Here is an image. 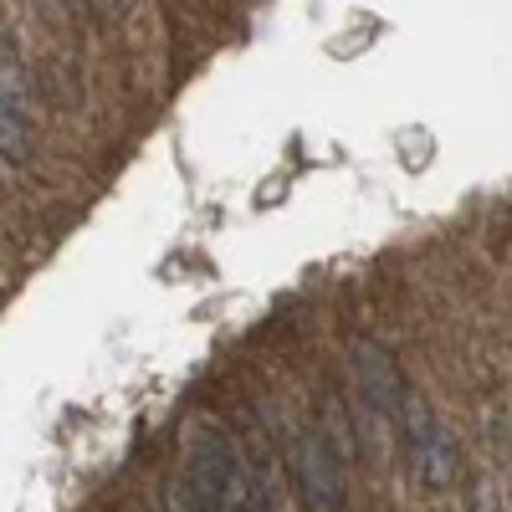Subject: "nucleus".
<instances>
[{
  "mask_svg": "<svg viewBox=\"0 0 512 512\" xmlns=\"http://www.w3.org/2000/svg\"><path fill=\"white\" fill-rule=\"evenodd\" d=\"M190 497L205 512H251V477L221 420H195L190 431Z\"/></svg>",
  "mask_w": 512,
  "mask_h": 512,
  "instance_id": "1",
  "label": "nucleus"
},
{
  "mask_svg": "<svg viewBox=\"0 0 512 512\" xmlns=\"http://www.w3.org/2000/svg\"><path fill=\"white\" fill-rule=\"evenodd\" d=\"M287 482L303 502V512H344L349 507V482L344 461L323 431H297L287 441Z\"/></svg>",
  "mask_w": 512,
  "mask_h": 512,
  "instance_id": "2",
  "label": "nucleus"
},
{
  "mask_svg": "<svg viewBox=\"0 0 512 512\" xmlns=\"http://www.w3.org/2000/svg\"><path fill=\"white\" fill-rule=\"evenodd\" d=\"M400 436H405V456H410V466H415V477H420L425 487H431V492L456 487V477H461L456 441H451V431L436 420V410L425 405L420 395H410L405 410H400Z\"/></svg>",
  "mask_w": 512,
  "mask_h": 512,
  "instance_id": "3",
  "label": "nucleus"
},
{
  "mask_svg": "<svg viewBox=\"0 0 512 512\" xmlns=\"http://www.w3.org/2000/svg\"><path fill=\"white\" fill-rule=\"evenodd\" d=\"M349 374H354L359 395H364V405L374 415H395L400 420L410 390H405V374H400L395 354L384 349L379 338H354V344H349Z\"/></svg>",
  "mask_w": 512,
  "mask_h": 512,
  "instance_id": "4",
  "label": "nucleus"
},
{
  "mask_svg": "<svg viewBox=\"0 0 512 512\" xmlns=\"http://www.w3.org/2000/svg\"><path fill=\"white\" fill-rule=\"evenodd\" d=\"M0 159H6V164H31L26 88H21V67H16L11 52L0 57Z\"/></svg>",
  "mask_w": 512,
  "mask_h": 512,
  "instance_id": "5",
  "label": "nucleus"
},
{
  "mask_svg": "<svg viewBox=\"0 0 512 512\" xmlns=\"http://www.w3.org/2000/svg\"><path fill=\"white\" fill-rule=\"evenodd\" d=\"M88 6H93L98 16H123V6H128V0H88Z\"/></svg>",
  "mask_w": 512,
  "mask_h": 512,
  "instance_id": "6",
  "label": "nucleus"
}]
</instances>
